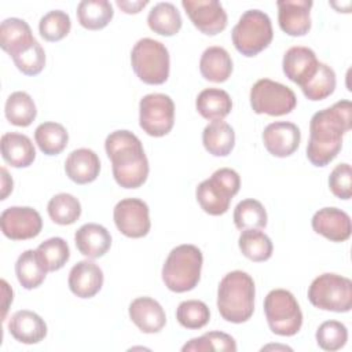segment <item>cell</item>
<instances>
[{
  "instance_id": "obj_43",
  "label": "cell",
  "mask_w": 352,
  "mask_h": 352,
  "mask_svg": "<svg viewBox=\"0 0 352 352\" xmlns=\"http://www.w3.org/2000/svg\"><path fill=\"white\" fill-rule=\"evenodd\" d=\"M12 60L19 72L26 76H37L45 66V52L40 43L34 40L30 45L12 56Z\"/></svg>"
},
{
  "instance_id": "obj_24",
  "label": "cell",
  "mask_w": 352,
  "mask_h": 352,
  "mask_svg": "<svg viewBox=\"0 0 352 352\" xmlns=\"http://www.w3.org/2000/svg\"><path fill=\"white\" fill-rule=\"evenodd\" d=\"M3 160L14 168H26L33 164L36 150L32 140L18 132H7L0 140Z\"/></svg>"
},
{
  "instance_id": "obj_3",
  "label": "cell",
  "mask_w": 352,
  "mask_h": 352,
  "mask_svg": "<svg viewBox=\"0 0 352 352\" xmlns=\"http://www.w3.org/2000/svg\"><path fill=\"white\" fill-rule=\"evenodd\" d=\"M256 287L253 278L243 271H231L219 283L217 309L231 323L249 320L254 311Z\"/></svg>"
},
{
  "instance_id": "obj_42",
  "label": "cell",
  "mask_w": 352,
  "mask_h": 352,
  "mask_svg": "<svg viewBox=\"0 0 352 352\" xmlns=\"http://www.w3.org/2000/svg\"><path fill=\"white\" fill-rule=\"evenodd\" d=\"M316 342L323 351H338L348 341L346 326L338 320H326L316 330Z\"/></svg>"
},
{
  "instance_id": "obj_32",
  "label": "cell",
  "mask_w": 352,
  "mask_h": 352,
  "mask_svg": "<svg viewBox=\"0 0 352 352\" xmlns=\"http://www.w3.org/2000/svg\"><path fill=\"white\" fill-rule=\"evenodd\" d=\"M34 140L45 155H58L66 148L69 133L62 124L47 121L36 128Z\"/></svg>"
},
{
  "instance_id": "obj_30",
  "label": "cell",
  "mask_w": 352,
  "mask_h": 352,
  "mask_svg": "<svg viewBox=\"0 0 352 352\" xmlns=\"http://www.w3.org/2000/svg\"><path fill=\"white\" fill-rule=\"evenodd\" d=\"M113 15V6L107 0H82L77 6V19L88 30L106 28Z\"/></svg>"
},
{
  "instance_id": "obj_34",
  "label": "cell",
  "mask_w": 352,
  "mask_h": 352,
  "mask_svg": "<svg viewBox=\"0 0 352 352\" xmlns=\"http://www.w3.org/2000/svg\"><path fill=\"white\" fill-rule=\"evenodd\" d=\"M4 113L6 118L16 126H29L37 116L32 96L23 91H15L7 98Z\"/></svg>"
},
{
  "instance_id": "obj_35",
  "label": "cell",
  "mask_w": 352,
  "mask_h": 352,
  "mask_svg": "<svg viewBox=\"0 0 352 352\" xmlns=\"http://www.w3.org/2000/svg\"><path fill=\"white\" fill-rule=\"evenodd\" d=\"M51 220L59 226H70L78 220L81 214L80 201L67 192L54 195L47 205Z\"/></svg>"
},
{
  "instance_id": "obj_18",
  "label": "cell",
  "mask_w": 352,
  "mask_h": 352,
  "mask_svg": "<svg viewBox=\"0 0 352 352\" xmlns=\"http://www.w3.org/2000/svg\"><path fill=\"white\" fill-rule=\"evenodd\" d=\"M318 65L319 60L315 52L311 48L301 45L289 48L282 60V67L286 77L300 87L314 77L318 70Z\"/></svg>"
},
{
  "instance_id": "obj_5",
  "label": "cell",
  "mask_w": 352,
  "mask_h": 352,
  "mask_svg": "<svg viewBox=\"0 0 352 352\" xmlns=\"http://www.w3.org/2000/svg\"><path fill=\"white\" fill-rule=\"evenodd\" d=\"M241 187V177L231 168H220L213 175L201 182L195 190V197L199 206L212 216L224 214L234 195Z\"/></svg>"
},
{
  "instance_id": "obj_47",
  "label": "cell",
  "mask_w": 352,
  "mask_h": 352,
  "mask_svg": "<svg viewBox=\"0 0 352 352\" xmlns=\"http://www.w3.org/2000/svg\"><path fill=\"white\" fill-rule=\"evenodd\" d=\"M1 286H3V294H4V304H3V320H4L8 305L10 302H12V289H10L8 283L4 279L1 280Z\"/></svg>"
},
{
  "instance_id": "obj_29",
  "label": "cell",
  "mask_w": 352,
  "mask_h": 352,
  "mask_svg": "<svg viewBox=\"0 0 352 352\" xmlns=\"http://www.w3.org/2000/svg\"><path fill=\"white\" fill-rule=\"evenodd\" d=\"M47 272V267L41 261L37 252L33 249H28L19 254L15 263V274L18 282L28 290L38 287L44 282Z\"/></svg>"
},
{
  "instance_id": "obj_36",
  "label": "cell",
  "mask_w": 352,
  "mask_h": 352,
  "mask_svg": "<svg viewBox=\"0 0 352 352\" xmlns=\"http://www.w3.org/2000/svg\"><path fill=\"white\" fill-rule=\"evenodd\" d=\"M337 80L334 70L329 65L319 62L316 73L301 87V91L309 100H322L334 92Z\"/></svg>"
},
{
  "instance_id": "obj_39",
  "label": "cell",
  "mask_w": 352,
  "mask_h": 352,
  "mask_svg": "<svg viewBox=\"0 0 352 352\" xmlns=\"http://www.w3.org/2000/svg\"><path fill=\"white\" fill-rule=\"evenodd\" d=\"M177 322L190 330L202 329L210 319L209 307L199 300L182 301L176 309Z\"/></svg>"
},
{
  "instance_id": "obj_44",
  "label": "cell",
  "mask_w": 352,
  "mask_h": 352,
  "mask_svg": "<svg viewBox=\"0 0 352 352\" xmlns=\"http://www.w3.org/2000/svg\"><path fill=\"white\" fill-rule=\"evenodd\" d=\"M329 187L340 199H349L352 197V169L349 164H338L331 170L329 176Z\"/></svg>"
},
{
  "instance_id": "obj_9",
  "label": "cell",
  "mask_w": 352,
  "mask_h": 352,
  "mask_svg": "<svg viewBox=\"0 0 352 352\" xmlns=\"http://www.w3.org/2000/svg\"><path fill=\"white\" fill-rule=\"evenodd\" d=\"M264 314L272 333L283 337L297 334L302 326V312L294 296L285 289H274L264 298Z\"/></svg>"
},
{
  "instance_id": "obj_13",
  "label": "cell",
  "mask_w": 352,
  "mask_h": 352,
  "mask_svg": "<svg viewBox=\"0 0 352 352\" xmlns=\"http://www.w3.org/2000/svg\"><path fill=\"white\" fill-rule=\"evenodd\" d=\"M3 234L12 241L36 238L43 228L40 213L30 206H10L0 216Z\"/></svg>"
},
{
  "instance_id": "obj_19",
  "label": "cell",
  "mask_w": 352,
  "mask_h": 352,
  "mask_svg": "<svg viewBox=\"0 0 352 352\" xmlns=\"http://www.w3.org/2000/svg\"><path fill=\"white\" fill-rule=\"evenodd\" d=\"M69 289L80 298H91L103 286V271L98 264L82 260L74 264L69 272Z\"/></svg>"
},
{
  "instance_id": "obj_6",
  "label": "cell",
  "mask_w": 352,
  "mask_h": 352,
  "mask_svg": "<svg viewBox=\"0 0 352 352\" xmlns=\"http://www.w3.org/2000/svg\"><path fill=\"white\" fill-rule=\"evenodd\" d=\"M232 44L245 56H256L272 41L274 32L270 16L260 10L245 11L231 32Z\"/></svg>"
},
{
  "instance_id": "obj_11",
  "label": "cell",
  "mask_w": 352,
  "mask_h": 352,
  "mask_svg": "<svg viewBox=\"0 0 352 352\" xmlns=\"http://www.w3.org/2000/svg\"><path fill=\"white\" fill-rule=\"evenodd\" d=\"M140 128L150 136L161 138L170 132L175 124V103L165 94H148L139 103Z\"/></svg>"
},
{
  "instance_id": "obj_7",
  "label": "cell",
  "mask_w": 352,
  "mask_h": 352,
  "mask_svg": "<svg viewBox=\"0 0 352 352\" xmlns=\"http://www.w3.org/2000/svg\"><path fill=\"white\" fill-rule=\"evenodd\" d=\"M135 74L146 84L160 85L169 77L170 59L166 47L154 38H140L131 51Z\"/></svg>"
},
{
  "instance_id": "obj_12",
  "label": "cell",
  "mask_w": 352,
  "mask_h": 352,
  "mask_svg": "<svg viewBox=\"0 0 352 352\" xmlns=\"http://www.w3.org/2000/svg\"><path fill=\"white\" fill-rule=\"evenodd\" d=\"M148 206L139 198H125L114 206L116 227L128 238H143L148 234L151 221Z\"/></svg>"
},
{
  "instance_id": "obj_46",
  "label": "cell",
  "mask_w": 352,
  "mask_h": 352,
  "mask_svg": "<svg viewBox=\"0 0 352 352\" xmlns=\"http://www.w3.org/2000/svg\"><path fill=\"white\" fill-rule=\"evenodd\" d=\"M12 191V179L10 177L6 168H1V198L6 199L7 195Z\"/></svg>"
},
{
  "instance_id": "obj_2",
  "label": "cell",
  "mask_w": 352,
  "mask_h": 352,
  "mask_svg": "<svg viewBox=\"0 0 352 352\" xmlns=\"http://www.w3.org/2000/svg\"><path fill=\"white\" fill-rule=\"evenodd\" d=\"M104 150L111 161L113 176L124 188L143 186L148 176V160L140 139L125 129L111 132L104 140Z\"/></svg>"
},
{
  "instance_id": "obj_26",
  "label": "cell",
  "mask_w": 352,
  "mask_h": 352,
  "mask_svg": "<svg viewBox=\"0 0 352 352\" xmlns=\"http://www.w3.org/2000/svg\"><path fill=\"white\" fill-rule=\"evenodd\" d=\"M34 40L30 26L23 19L7 18L0 25V47L11 56L30 45Z\"/></svg>"
},
{
  "instance_id": "obj_40",
  "label": "cell",
  "mask_w": 352,
  "mask_h": 352,
  "mask_svg": "<svg viewBox=\"0 0 352 352\" xmlns=\"http://www.w3.org/2000/svg\"><path fill=\"white\" fill-rule=\"evenodd\" d=\"M183 352L194 351V352H208V351H236L235 340L223 331H208L201 337L190 340L182 348Z\"/></svg>"
},
{
  "instance_id": "obj_10",
  "label": "cell",
  "mask_w": 352,
  "mask_h": 352,
  "mask_svg": "<svg viewBox=\"0 0 352 352\" xmlns=\"http://www.w3.org/2000/svg\"><path fill=\"white\" fill-rule=\"evenodd\" d=\"M296 104L297 98L294 92L289 87L270 78L256 81L250 89V106L257 114L279 117L292 113Z\"/></svg>"
},
{
  "instance_id": "obj_8",
  "label": "cell",
  "mask_w": 352,
  "mask_h": 352,
  "mask_svg": "<svg viewBox=\"0 0 352 352\" xmlns=\"http://www.w3.org/2000/svg\"><path fill=\"white\" fill-rule=\"evenodd\" d=\"M308 300L323 311L348 312L352 308V280L338 274H322L312 280Z\"/></svg>"
},
{
  "instance_id": "obj_28",
  "label": "cell",
  "mask_w": 352,
  "mask_h": 352,
  "mask_svg": "<svg viewBox=\"0 0 352 352\" xmlns=\"http://www.w3.org/2000/svg\"><path fill=\"white\" fill-rule=\"evenodd\" d=\"M202 143L209 154L226 157L235 146V132L232 126L223 120L212 121L202 132Z\"/></svg>"
},
{
  "instance_id": "obj_15",
  "label": "cell",
  "mask_w": 352,
  "mask_h": 352,
  "mask_svg": "<svg viewBox=\"0 0 352 352\" xmlns=\"http://www.w3.org/2000/svg\"><path fill=\"white\" fill-rule=\"evenodd\" d=\"M301 132L298 126L289 121H275L268 124L263 132V143L267 151L278 158L292 155L300 146Z\"/></svg>"
},
{
  "instance_id": "obj_22",
  "label": "cell",
  "mask_w": 352,
  "mask_h": 352,
  "mask_svg": "<svg viewBox=\"0 0 352 352\" xmlns=\"http://www.w3.org/2000/svg\"><path fill=\"white\" fill-rule=\"evenodd\" d=\"M77 250L88 258H99L107 253L111 246L110 232L100 224L87 223L74 234Z\"/></svg>"
},
{
  "instance_id": "obj_23",
  "label": "cell",
  "mask_w": 352,
  "mask_h": 352,
  "mask_svg": "<svg viewBox=\"0 0 352 352\" xmlns=\"http://www.w3.org/2000/svg\"><path fill=\"white\" fill-rule=\"evenodd\" d=\"M65 172L72 182L77 184H88L99 176V157L91 148H77L66 158Z\"/></svg>"
},
{
  "instance_id": "obj_20",
  "label": "cell",
  "mask_w": 352,
  "mask_h": 352,
  "mask_svg": "<svg viewBox=\"0 0 352 352\" xmlns=\"http://www.w3.org/2000/svg\"><path fill=\"white\" fill-rule=\"evenodd\" d=\"M129 318L136 327L147 334L158 333L166 323L161 304L151 297H138L129 304Z\"/></svg>"
},
{
  "instance_id": "obj_45",
  "label": "cell",
  "mask_w": 352,
  "mask_h": 352,
  "mask_svg": "<svg viewBox=\"0 0 352 352\" xmlns=\"http://www.w3.org/2000/svg\"><path fill=\"white\" fill-rule=\"evenodd\" d=\"M147 4H148L147 0H144V1H122V0H117V6L124 12H126V14H138Z\"/></svg>"
},
{
  "instance_id": "obj_1",
  "label": "cell",
  "mask_w": 352,
  "mask_h": 352,
  "mask_svg": "<svg viewBox=\"0 0 352 352\" xmlns=\"http://www.w3.org/2000/svg\"><path fill=\"white\" fill-rule=\"evenodd\" d=\"M352 126V104L342 99L316 111L309 122L307 158L315 166L329 165L341 151L342 136Z\"/></svg>"
},
{
  "instance_id": "obj_41",
  "label": "cell",
  "mask_w": 352,
  "mask_h": 352,
  "mask_svg": "<svg viewBox=\"0 0 352 352\" xmlns=\"http://www.w3.org/2000/svg\"><path fill=\"white\" fill-rule=\"evenodd\" d=\"M72 28L70 16L62 10L47 12L38 22V32L47 41H59L65 38Z\"/></svg>"
},
{
  "instance_id": "obj_17",
  "label": "cell",
  "mask_w": 352,
  "mask_h": 352,
  "mask_svg": "<svg viewBox=\"0 0 352 352\" xmlns=\"http://www.w3.org/2000/svg\"><path fill=\"white\" fill-rule=\"evenodd\" d=\"M312 228L331 242H344L351 236L352 223L346 212L338 208H322L312 216Z\"/></svg>"
},
{
  "instance_id": "obj_33",
  "label": "cell",
  "mask_w": 352,
  "mask_h": 352,
  "mask_svg": "<svg viewBox=\"0 0 352 352\" xmlns=\"http://www.w3.org/2000/svg\"><path fill=\"white\" fill-rule=\"evenodd\" d=\"M238 246L245 257L256 263L268 260L272 256L274 249L270 236L258 228L242 230L238 239Z\"/></svg>"
},
{
  "instance_id": "obj_27",
  "label": "cell",
  "mask_w": 352,
  "mask_h": 352,
  "mask_svg": "<svg viewBox=\"0 0 352 352\" xmlns=\"http://www.w3.org/2000/svg\"><path fill=\"white\" fill-rule=\"evenodd\" d=\"M197 111L209 121H221L232 109L230 95L220 88H206L195 99Z\"/></svg>"
},
{
  "instance_id": "obj_38",
  "label": "cell",
  "mask_w": 352,
  "mask_h": 352,
  "mask_svg": "<svg viewBox=\"0 0 352 352\" xmlns=\"http://www.w3.org/2000/svg\"><path fill=\"white\" fill-rule=\"evenodd\" d=\"M36 252L50 272L60 270L70 257L69 245L60 236H54L41 242Z\"/></svg>"
},
{
  "instance_id": "obj_14",
  "label": "cell",
  "mask_w": 352,
  "mask_h": 352,
  "mask_svg": "<svg viewBox=\"0 0 352 352\" xmlns=\"http://www.w3.org/2000/svg\"><path fill=\"white\" fill-rule=\"evenodd\" d=\"M182 6L192 25L204 34L214 36L227 26V14L217 0H183Z\"/></svg>"
},
{
  "instance_id": "obj_16",
  "label": "cell",
  "mask_w": 352,
  "mask_h": 352,
  "mask_svg": "<svg viewBox=\"0 0 352 352\" xmlns=\"http://www.w3.org/2000/svg\"><path fill=\"white\" fill-rule=\"evenodd\" d=\"M278 22L280 29L293 37L304 36L311 29V0H279Z\"/></svg>"
},
{
  "instance_id": "obj_31",
  "label": "cell",
  "mask_w": 352,
  "mask_h": 352,
  "mask_svg": "<svg viewBox=\"0 0 352 352\" xmlns=\"http://www.w3.org/2000/svg\"><path fill=\"white\" fill-rule=\"evenodd\" d=\"M148 28L161 36H173L182 29V15L177 8L168 1L157 3L147 15Z\"/></svg>"
},
{
  "instance_id": "obj_21",
  "label": "cell",
  "mask_w": 352,
  "mask_h": 352,
  "mask_svg": "<svg viewBox=\"0 0 352 352\" xmlns=\"http://www.w3.org/2000/svg\"><path fill=\"white\" fill-rule=\"evenodd\" d=\"M8 331L22 344H37L45 338L47 324L36 312L19 309L10 318Z\"/></svg>"
},
{
  "instance_id": "obj_4",
  "label": "cell",
  "mask_w": 352,
  "mask_h": 352,
  "mask_svg": "<svg viewBox=\"0 0 352 352\" xmlns=\"http://www.w3.org/2000/svg\"><path fill=\"white\" fill-rule=\"evenodd\" d=\"M202 252L194 245H179L170 250L162 265V280L175 293L192 290L199 279L202 270Z\"/></svg>"
},
{
  "instance_id": "obj_37",
  "label": "cell",
  "mask_w": 352,
  "mask_h": 352,
  "mask_svg": "<svg viewBox=\"0 0 352 352\" xmlns=\"http://www.w3.org/2000/svg\"><path fill=\"white\" fill-rule=\"evenodd\" d=\"M234 223L238 230L264 228L267 226V212L260 201L248 198L235 206Z\"/></svg>"
},
{
  "instance_id": "obj_25",
  "label": "cell",
  "mask_w": 352,
  "mask_h": 352,
  "mask_svg": "<svg viewBox=\"0 0 352 352\" xmlns=\"http://www.w3.org/2000/svg\"><path fill=\"white\" fill-rule=\"evenodd\" d=\"M199 70L205 80L224 82L232 73V59L223 47L213 45L202 52Z\"/></svg>"
}]
</instances>
